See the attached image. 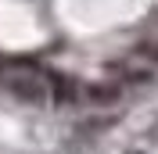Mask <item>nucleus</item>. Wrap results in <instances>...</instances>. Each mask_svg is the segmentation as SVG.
Returning a JSON list of instances; mask_svg holds the SVG:
<instances>
[{"label": "nucleus", "mask_w": 158, "mask_h": 154, "mask_svg": "<svg viewBox=\"0 0 158 154\" xmlns=\"http://www.w3.org/2000/svg\"><path fill=\"white\" fill-rule=\"evenodd\" d=\"M86 100H94V104H115L118 86H86Z\"/></svg>", "instance_id": "1"}]
</instances>
